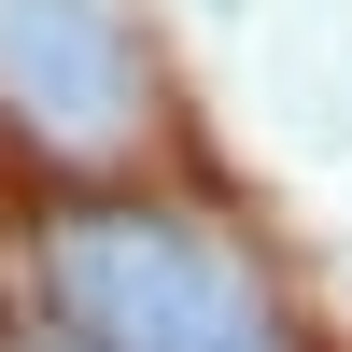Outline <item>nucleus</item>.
Wrapping results in <instances>:
<instances>
[{
	"mask_svg": "<svg viewBox=\"0 0 352 352\" xmlns=\"http://www.w3.org/2000/svg\"><path fill=\"white\" fill-rule=\"evenodd\" d=\"M43 282L85 352H296L268 268L184 212H127V197H71L43 226Z\"/></svg>",
	"mask_w": 352,
	"mask_h": 352,
	"instance_id": "obj_1",
	"label": "nucleus"
},
{
	"mask_svg": "<svg viewBox=\"0 0 352 352\" xmlns=\"http://www.w3.org/2000/svg\"><path fill=\"white\" fill-rule=\"evenodd\" d=\"M0 352H85V338H43V324H14V338H0Z\"/></svg>",
	"mask_w": 352,
	"mask_h": 352,
	"instance_id": "obj_3",
	"label": "nucleus"
},
{
	"mask_svg": "<svg viewBox=\"0 0 352 352\" xmlns=\"http://www.w3.org/2000/svg\"><path fill=\"white\" fill-rule=\"evenodd\" d=\"M0 99L56 155H113L155 113V56L113 0H0Z\"/></svg>",
	"mask_w": 352,
	"mask_h": 352,
	"instance_id": "obj_2",
	"label": "nucleus"
}]
</instances>
